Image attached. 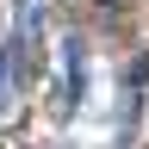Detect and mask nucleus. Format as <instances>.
<instances>
[{"label":"nucleus","instance_id":"1","mask_svg":"<svg viewBox=\"0 0 149 149\" xmlns=\"http://www.w3.org/2000/svg\"><path fill=\"white\" fill-rule=\"evenodd\" d=\"M6 87H13V62H6V50H0V106H6Z\"/></svg>","mask_w":149,"mask_h":149},{"label":"nucleus","instance_id":"2","mask_svg":"<svg viewBox=\"0 0 149 149\" xmlns=\"http://www.w3.org/2000/svg\"><path fill=\"white\" fill-rule=\"evenodd\" d=\"M106 6H118V0H106Z\"/></svg>","mask_w":149,"mask_h":149}]
</instances>
